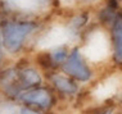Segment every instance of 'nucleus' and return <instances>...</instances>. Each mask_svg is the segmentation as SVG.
Masks as SVG:
<instances>
[{"instance_id":"obj_1","label":"nucleus","mask_w":122,"mask_h":114,"mask_svg":"<svg viewBox=\"0 0 122 114\" xmlns=\"http://www.w3.org/2000/svg\"><path fill=\"white\" fill-rule=\"evenodd\" d=\"M89 85L86 99L93 103V106H105L122 103V68L95 77Z\"/></svg>"},{"instance_id":"obj_2","label":"nucleus","mask_w":122,"mask_h":114,"mask_svg":"<svg viewBox=\"0 0 122 114\" xmlns=\"http://www.w3.org/2000/svg\"><path fill=\"white\" fill-rule=\"evenodd\" d=\"M44 77L37 66L18 64L0 73V86L8 96L17 97L22 91L42 86Z\"/></svg>"},{"instance_id":"obj_3","label":"nucleus","mask_w":122,"mask_h":114,"mask_svg":"<svg viewBox=\"0 0 122 114\" xmlns=\"http://www.w3.org/2000/svg\"><path fill=\"white\" fill-rule=\"evenodd\" d=\"M80 41L82 42L78 45L80 51L93 67L103 66L112 60L111 36L104 26L89 27Z\"/></svg>"},{"instance_id":"obj_4","label":"nucleus","mask_w":122,"mask_h":114,"mask_svg":"<svg viewBox=\"0 0 122 114\" xmlns=\"http://www.w3.org/2000/svg\"><path fill=\"white\" fill-rule=\"evenodd\" d=\"M40 23L32 19L5 21L0 27V42L5 53L19 54L34 35L39 33Z\"/></svg>"},{"instance_id":"obj_5","label":"nucleus","mask_w":122,"mask_h":114,"mask_svg":"<svg viewBox=\"0 0 122 114\" xmlns=\"http://www.w3.org/2000/svg\"><path fill=\"white\" fill-rule=\"evenodd\" d=\"M61 71L76 82L82 85H90L91 81L97 77L94 67L85 59L78 46L71 49L67 59L62 64Z\"/></svg>"},{"instance_id":"obj_6","label":"nucleus","mask_w":122,"mask_h":114,"mask_svg":"<svg viewBox=\"0 0 122 114\" xmlns=\"http://www.w3.org/2000/svg\"><path fill=\"white\" fill-rule=\"evenodd\" d=\"M19 103L37 110H50L57 105V95L50 86H39L26 91H22L15 97Z\"/></svg>"},{"instance_id":"obj_7","label":"nucleus","mask_w":122,"mask_h":114,"mask_svg":"<svg viewBox=\"0 0 122 114\" xmlns=\"http://www.w3.org/2000/svg\"><path fill=\"white\" fill-rule=\"evenodd\" d=\"M48 81L50 89L54 91L57 96H61L67 100L80 97V92H81L80 83L76 82L75 80H72L71 77H68L67 74H64L62 71L61 72H57V71L49 72Z\"/></svg>"},{"instance_id":"obj_8","label":"nucleus","mask_w":122,"mask_h":114,"mask_svg":"<svg viewBox=\"0 0 122 114\" xmlns=\"http://www.w3.org/2000/svg\"><path fill=\"white\" fill-rule=\"evenodd\" d=\"M109 36L112 44V62L122 68V13L120 12L109 24Z\"/></svg>"},{"instance_id":"obj_9","label":"nucleus","mask_w":122,"mask_h":114,"mask_svg":"<svg viewBox=\"0 0 122 114\" xmlns=\"http://www.w3.org/2000/svg\"><path fill=\"white\" fill-rule=\"evenodd\" d=\"M61 4L67 8H85V6H90L94 5L97 3L102 1V0H59Z\"/></svg>"},{"instance_id":"obj_10","label":"nucleus","mask_w":122,"mask_h":114,"mask_svg":"<svg viewBox=\"0 0 122 114\" xmlns=\"http://www.w3.org/2000/svg\"><path fill=\"white\" fill-rule=\"evenodd\" d=\"M90 114H118L116 106L105 105V106H91Z\"/></svg>"},{"instance_id":"obj_11","label":"nucleus","mask_w":122,"mask_h":114,"mask_svg":"<svg viewBox=\"0 0 122 114\" xmlns=\"http://www.w3.org/2000/svg\"><path fill=\"white\" fill-rule=\"evenodd\" d=\"M18 114H44L41 110L30 108V106H22L21 109L18 110Z\"/></svg>"},{"instance_id":"obj_12","label":"nucleus","mask_w":122,"mask_h":114,"mask_svg":"<svg viewBox=\"0 0 122 114\" xmlns=\"http://www.w3.org/2000/svg\"><path fill=\"white\" fill-rule=\"evenodd\" d=\"M3 59H4V49H3V45L0 42V64L3 63Z\"/></svg>"},{"instance_id":"obj_13","label":"nucleus","mask_w":122,"mask_h":114,"mask_svg":"<svg viewBox=\"0 0 122 114\" xmlns=\"http://www.w3.org/2000/svg\"><path fill=\"white\" fill-rule=\"evenodd\" d=\"M4 114H18V112H14V110H8V112H5Z\"/></svg>"},{"instance_id":"obj_14","label":"nucleus","mask_w":122,"mask_h":114,"mask_svg":"<svg viewBox=\"0 0 122 114\" xmlns=\"http://www.w3.org/2000/svg\"><path fill=\"white\" fill-rule=\"evenodd\" d=\"M117 1H118V3H121V1H122V0H117Z\"/></svg>"}]
</instances>
